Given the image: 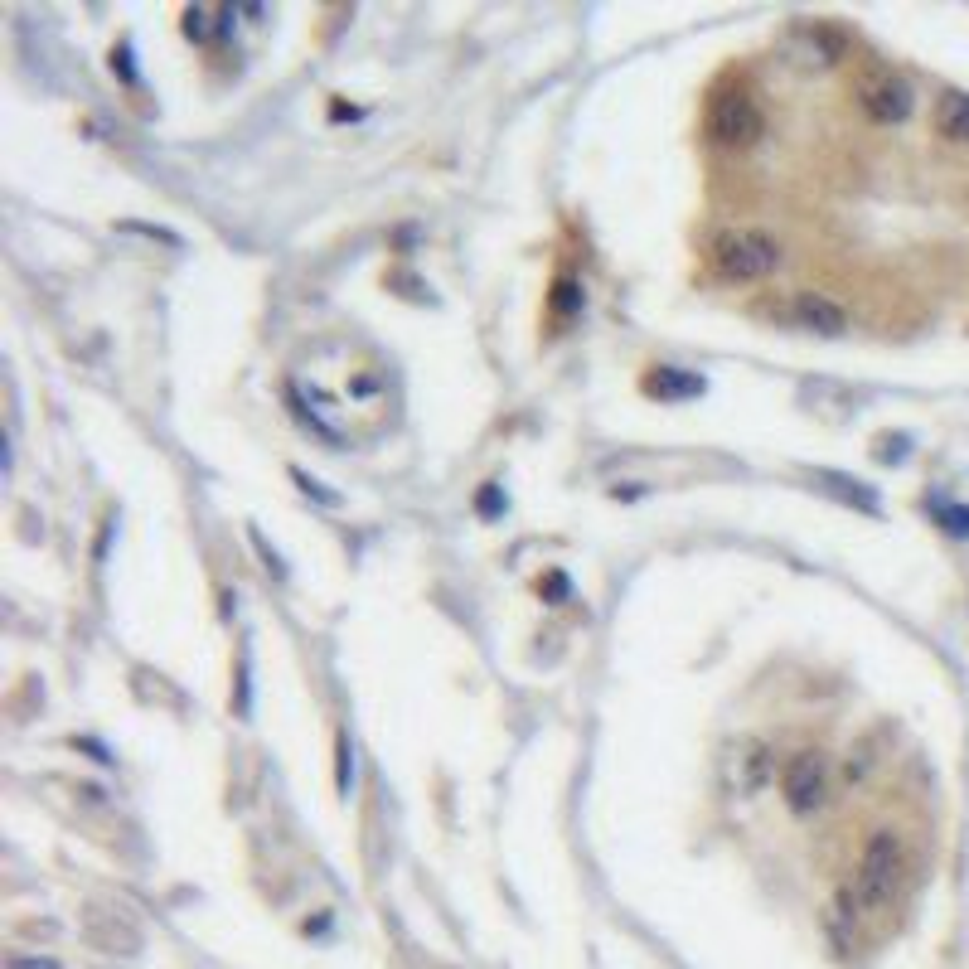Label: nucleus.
I'll return each mask as SVG.
<instances>
[{
  "mask_svg": "<svg viewBox=\"0 0 969 969\" xmlns=\"http://www.w3.org/2000/svg\"><path fill=\"white\" fill-rule=\"evenodd\" d=\"M897 877H902V844H897V834L882 829L863 848V863H858L853 882L844 887V902H853L858 911H877L897 892Z\"/></svg>",
  "mask_w": 969,
  "mask_h": 969,
  "instance_id": "1",
  "label": "nucleus"
},
{
  "mask_svg": "<svg viewBox=\"0 0 969 969\" xmlns=\"http://www.w3.org/2000/svg\"><path fill=\"white\" fill-rule=\"evenodd\" d=\"M708 141L713 146H727V151H747L761 141L766 131V117H761V102L751 88H718L713 102H708Z\"/></svg>",
  "mask_w": 969,
  "mask_h": 969,
  "instance_id": "2",
  "label": "nucleus"
},
{
  "mask_svg": "<svg viewBox=\"0 0 969 969\" xmlns=\"http://www.w3.org/2000/svg\"><path fill=\"white\" fill-rule=\"evenodd\" d=\"M713 262L727 282H761L781 267V243L771 233H756V228H742V233H722L713 243Z\"/></svg>",
  "mask_w": 969,
  "mask_h": 969,
  "instance_id": "3",
  "label": "nucleus"
},
{
  "mask_svg": "<svg viewBox=\"0 0 969 969\" xmlns=\"http://www.w3.org/2000/svg\"><path fill=\"white\" fill-rule=\"evenodd\" d=\"M853 97H858V107H863L873 122H907L911 107H916L911 83L902 78V73H892V68H863V73L853 78Z\"/></svg>",
  "mask_w": 969,
  "mask_h": 969,
  "instance_id": "4",
  "label": "nucleus"
},
{
  "mask_svg": "<svg viewBox=\"0 0 969 969\" xmlns=\"http://www.w3.org/2000/svg\"><path fill=\"white\" fill-rule=\"evenodd\" d=\"M781 790H785V805L795 814H814L824 805V795H829V776H824V761L814 756V751H800V756H790L781 771Z\"/></svg>",
  "mask_w": 969,
  "mask_h": 969,
  "instance_id": "5",
  "label": "nucleus"
},
{
  "mask_svg": "<svg viewBox=\"0 0 969 969\" xmlns=\"http://www.w3.org/2000/svg\"><path fill=\"white\" fill-rule=\"evenodd\" d=\"M790 315H795V325H805V330H814V335H844L848 330V311L839 306V301L819 296V291H800L795 306H790Z\"/></svg>",
  "mask_w": 969,
  "mask_h": 969,
  "instance_id": "6",
  "label": "nucleus"
},
{
  "mask_svg": "<svg viewBox=\"0 0 969 969\" xmlns=\"http://www.w3.org/2000/svg\"><path fill=\"white\" fill-rule=\"evenodd\" d=\"M645 393L659 398V403H688V398H703L708 383H703V374H688V369H674V364H655L645 374Z\"/></svg>",
  "mask_w": 969,
  "mask_h": 969,
  "instance_id": "7",
  "label": "nucleus"
},
{
  "mask_svg": "<svg viewBox=\"0 0 969 969\" xmlns=\"http://www.w3.org/2000/svg\"><path fill=\"white\" fill-rule=\"evenodd\" d=\"M814 485H819L824 495H839L844 504L863 509V514H877V509H882L873 485H863V480H853V475H839V470H814Z\"/></svg>",
  "mask_w": 969,
  "mask_h": 969,
  "instance_id": "8",
  "label": "nucleus"
},
{
  "mask_svg": "<svg viewBox=\"0 0 969 969\" xmlns=\"http://www.w3.org/2000/svg\"><path fill=\"white\" fill-rule=\"evenodd\" d=\"M936 131L945 136V141H960L965 146L969 141V93H940L936 97Z\"/></svg>",
  "mask_w": 969,
  "mask_h": 969,
  "instance_id": "9",
  "label": "nucleus"
},
{
  "mask_svg": "<svg viewBox=\"0 0 969 969\" xmlns=\"http://www.w3.org/2000/svg\"><path fill=\"white\" fill-rule=\"evenodd\" d=\"M737 761L747 766V776H742L737 790H756V785H766V776H771V751L761 747V742H751L747 756H737Z\"/></svg>",
  "mask_w": 969,
  "mask_h": 969,
  "instance_id": "10",
  "label": "nucleus"
},
{
  "mask_svg": "<svg viewBox=\"0 0 969 969\" xmlns=\"http://www.w3.org/2000/svg\"><path fill=\"white\" fill-rule=\"evenodd\" d=\"M335 785H340V795H349V785H354V742H349V732H340V747H335Z\"/></svg>",
  "mask_w": 969,
  "mask_h": 969,
  "instance_id": "11",
  "label": "nucleus"
},
{
  "mask_svg": "<svg viewBox=\"0 0 969 969\" xmlns=\"http://www.w3.org/2000/svg\"><path fill=\"white\" fill-rule=\"evenodd\" d=\"M214 15H223V10H209V5L185 10V34L189 39H209V34H214Z\"/></svg>",
  "mask_w": 969,
  "mask_h": 969,
  "instance_id": "12",
  "label": "nucleus"
},
{
  "mask_svg": "<svg viewBox=\"0 0 969 969\" xmlns=\"http://www.w3.org/2000/svg\"><path fill=\"white\" fill-rule=\"evenodd\" d=\"M291 480H296V485H301L306 495H315V500H320V504H340V495H335V490H325V485H320L315 475H306V470H296V466H291Z\"/></svg>",
  "mask_w": 969,
  "mask_h": 969,
  "instance_id": "13",
  "label": "nucleus"
},
{
  "mask_svg": "<svg viewBox=\"0 0 969 969\" xmlns=\"http://www.w3.org/2000/svg\"><path fill=\"white\" fill-rule=\"evenodd\" d=\"M122 233H141V238H156V243H170V248H180V233H170V228H156V223H122Z\"/></svg>",
  "mask_w": 969,
  "mask_h": 969,
  "instance_id": "14",
  "label": "nucleus"
},
{
  "mask_svg": "<svg viewBox=\"0 0 969 969\" xmlns=\"http://www.w3.org/2000/svg\"><path fill=\"white\" fill-rule=\"evenodd\" d=\"M940 524H945L950 533H960V538H965V533H969V509H955V504H945V509H940Z\"/></svg>",
  "mask_w": 969,
  "mask_h": 969,
  "instance_id": "15",
  "label": "nucleus"
},
{
  "mask_svg": "<svg viewBox=\"0 0 969 969\" xmlns=\"http://www.w3.org/2000/svg\"><path fill=\"white\" fill-rule=\"evenodd\" d=\"M500 509H504V500H500V485H485V490H480V514L490 519V514H500Z\"/></svg>",
  "mask_w": 969,
  "mask_h": 969,
  "instance_id": "16",
  "label": "nucleus"
},
{
  "mask_svg": "<svg viewBox=\"0 0 969 969\" xmlns=\"http://www.w3.org/2000/svg\"><path fill=\"white\" fill-rule=\"evenodd\" d=\"M553 306H558V311H572V306H577V286H572V282H558V296H553Z\"/></svg>",
  "mask_w": 969,
  "mask_h": 969,
  "instance_id": "17",
  "label": "nucleus"
},
{
  "mask_svg": "<svg viewBox=\"0 0 969 969\" xmlns=\"http://www.w3.org/2000/svg\"><path fill=\"white\" fill-rule=\"evenodd\" d=\"M543 596H553V601H563V596H567V577H563V572H553V577L543 582Z\"/></svg>",
  "mask_w": 969,
  "mask_h": 969,
  "instance_id": "18",
  "label": "nucleus"
},
{
  "mask_svg": "<svg viewBox=\"0 0 969 969\" xmlns=\"http://www.w3.org/2000/svg\"><path fill=\"white\" fill-rule=\"evenodd\" d=\"M10 969H59L54 960H10Z\"/></svg>",
  "mask_w": 969,
  "mask_h": 969,
  "instance_id": "19",
  "label": "nucleus"
}]
</instances>
